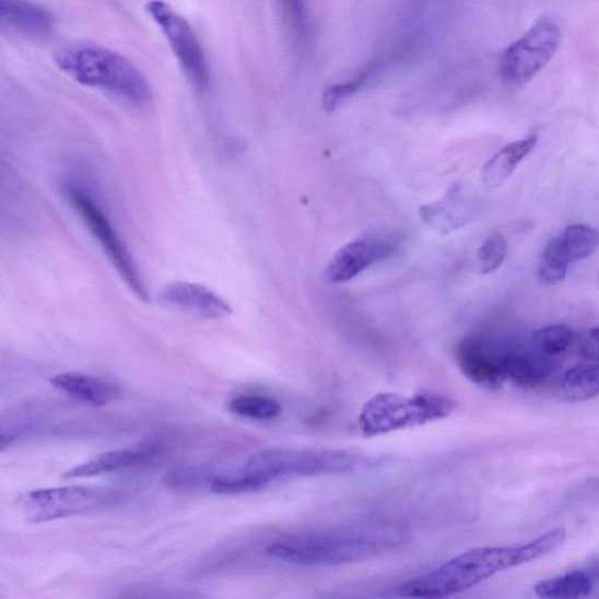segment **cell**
Wrapping results in <instances>:
<instances>
[{
  "label": "cell",
  "instance_id": "cell-1",
  "mask_svg": "<svg viewBox=\"0 0 599 599\" xmlns=\"http://www.w3.org/2000/svg\"><path fill=\"white\" fill-rule=\"evenodd\" d=\"M567 539L565 528H556L519 547L477 548L441 565L435 571L406 582L396 589L399 597L435 599L469 590L497 573L554 553Z\"/></svg>",
  "mask_w": 599,
  "mask_h": 599
},
{
  "label": "cell",
  "instance_id": "cell-2",
  "mask_svg": "<svg viewBox=\"0 0 599 599\" xmlns=\"http://www.w3.org/2000/svg\"><path fill=\"white\" fill-rule=\"evenodd\" d=\"M408 541L404 526L371 522L291 536L271 544L266 553L302 567H337L387 554Z\"/></svg>",
  "mask_w": 599,
  "mask_h": 599
},
{
  "label": "cell",
  "instance_id": "cell-3",
  "mask_svg": "<svg viewBox=\"0 0 599 599\" xmlns=\"http://www.w3.org/2000/svg\"><path fill=\"white\" fill-rule=\"evenodd\" d=\"M55 62L82 86L107 91L134 104L152 97V87L137 66L105 46L72 42L58 49Z\"/></svg>",
  "mask_w": 599,
  "mask_h": 599
},
{
  "label": "cell",
  "instance_id": "cell-4",
  "mask_svg": "<svg viewBox=\"0 0 599 599\" xmlns=\"http://www.w3.org/2000/svg\"><path fill=\"white\" fill-rule=\"evenodd\" d=\"M363 461L347 449L266 448L249 457L239 472L260 490L278 480L352 472Z\"/></svg>",
  "mask_w": 599,
  "mask_h": 599
},
{
  "label": "cell",
  "instance_id": "cell-5",
  "mask_svg": "<svg viewBox=\"0 0 599 599\" xmlns=\"http://www.w3.org/2000/svg\"><path fill=\"white\" fill-rule=\"evenodd\" d=\"M455 410L456 402L439 394L403 396L383 392L364 404L359 415V428L363 436L375 437L445 420Z\"/></svg>",
  "mask_w": 599,
  "mask_h": 599
},
{
  "label": "cell",
  "instance_id": "cell-6",
  "mask_svg": "<svg viewBox=\"0 0 599 599\" xmlns=\"http://www.w3.org/2000/svg\"><path fill=\"white\" fill-rule=\"evenodd\" d=\"M62 195L80 215L91 235L114 265V268L126 282L129 290L143 303L149 302V295L139 272L138 266L128 251V247L116 232L106 213L99 208L92 196L72 181L63 183Z\"/></svg>",
  "mask_w": 599,
  "mask_h": 599
},
{
  "label": "cell",
  "instance_id": "cell-7",
  "mask_svg": "<svg viewBox=\"0 0 599 599\" xmlns=\"http://www.w3.org/2000/svg\"><path fill=\"white\" fill-rule=\"evenodd\" d=\"M126 494L102 488H57L33 491L23 497L26 520L43 524L91 514L124 504Z\"/></svg>",
  "mask_w": 599,
  "mask_h": 599
},
{
  "label": "cell",
  "instance_id": "cell-8",
  "mask_svg": "<svg viewBox=\"0 0 599 599\" xmlns=\"http://www.w3.org/2000/svg\"><path fill=\"white\" fill-rule=\"evenodd\" d=\"M560 44V26L544 16L506 49L501 60L502 77L512 85H525L554 58Z\"/></svg>",
  "mask_w": 599,
  "mask_h": 599
},
{
  "label": "cell",
  "instance_id": "cell-9",
  "mask_svg": "<svg viewBox=\"0 0 599 599\" xmlns=\"http://www.w3.org/2000/svg\"><path fill=\"white\" fill-rule=\"evenodd\" d=\"M509 341L491 331H474L455 348V360L462 375L485 390H498L507 381L505 359Z\"/></svg>",
  "mask_w": 599,
  "mask_h": 599
},
{
  "label": "cell",
  "instance_id": "cell-10",
  "mask_svg": "<svg viewBox=\"0 0 599 599\" xmlns=\"http://www.w3.org/2000/svg\"><path fill=\"white\" fill-rule=\"evenodd\" d=\"M145 11L168 40L174 55L190 80L196 86H205L209 79L208 63L202 46L189 22L164 0H149Z\"/></svg>",
  "mask_w": 599,
  "mask_h": 599
},
{
  "label": "cell",
  "instance_id": "cell-11",
  "mask_svg": "<svg viewBox=\"0 0 599 599\" xmlns=\"http://www.w3.org/2000/svg\"><path fill=\"white\" fill-rule=\"evenodd\" d=\"M396 249L397 243L391 236L371 233L339 249L328 265L326 280L332 285L344 284L372 265L391 257Z\"/></svg>",
  "mask_w": 599,
  "mask_h": 599
},
{
  "label": "cell",
  "instance_id": "cell-12",
  "mask_svg": "<svg viewBox=\"0 0 599 599\" xmlns=\"http://www.w3.org/2000/svg\"><path fill=\"white\" fill-rule=\"evenodd\" d=\"M161 300L166 305L203 319L220 320L232 314L230 304L223 297L193 282H174L163 290Z\"/></svg>",
  "mask_w": 599,
  "mask_h": 599
},
{
  "label": "cell",
  "instance_id": "cell-13",
  "mask_svg": "<svg viewBox=\"0 0 599 599\" xmlns=\"http://www.w3.org/2000/svg\"><path fill=\"white\" fill-rule=\"evenodd\" d=\"M554 359L547 357L532 344L508 343L505 372L507 380L525 390L538 389L554 373Z\"/></svg>",
  "mask_w": 599,
  "mask_h": 599
},
{
  "label": "cell",
  "instance_id": "cell-14",
  "mask_svg": "<svg viewBox=\"0 0 599 599\" xmlns=\"http://www.w3.org/2000/svg\"><path fill=\"white\" fill-rule=\"evenodd\" d=\"M477 207L465 192L461 183L449 187L439 201L420 209L422 221L443 235L457 231L473 221Z\"/></svg>",
  "mask_w": 599,
  "mask_h": 599
},
{
  "label": "cell",
  "instance_id": "cell-15",
  "mask_svg": "<svg viewBox=\"0 0 599 599\" xmlns=\"http://www.w3.org/2000/svg\"><path fill=\"white\" fill-rule=\"evenodd\" d=\"M164 451L162 443L152 442L138 447L115 449V451L98 455L91 460L74 466L64 478H87L106 474L132 468L140 463L153 460Z\"/></svg>",
  "mask_w": 599,
  "mask_h": 599
},
{
  "label": "cell",
  "instance_id": "cell-16",
  "mask_svg": "<svg viewBox=\"0 0 599 599\" xmlns=\"http://www.w3.org/2000/svg\"><path fill=\"white\" fill-rule=\"evenodd\" d=\"M0 21L20 35L46 38L55 30V16L31 0H0Z\"/></svg>",
  "mask_w": 599,
  "mask_h": 599
},
{
  "label": "cell",
  "instance_id": "cell-17",
  "mask_svg": "<svg viewBox=\"0 0 599 599\" xmlns=\"http://www.w3.org/2000/svg\"><path fill=\"white\" fill-rule=\"evenodd\" d=\"M49 381L75 401L92 407L107 406L120 395V388L114 383L90 375L64 373L56 375Z\"/></svg>",
  "mask_w": 599,
  "mask_h": 599
},
{
  "label": "cell",
  "instance_id": "cell-18",
  "mask_svg": "<svg viewBox=\"0 0 599 599\" xmlns=\"http://www.w3.org/2000/svg\"><path fill=\"white\" fill-rule=\"evenodd\" d=\"M538 136L512 142L498 150L484 165L481 180L490 189L505 185L508 178L517 171L519 164L532 152L538 144Z\"/></svg>",
  "mask_w": 599,
  "mask_h": 599
},
{
  "label": "cell",
  "instance_id": "cell-19",
  "mask_svg": "<svg viewBox=\"0 0 599 599\" xmlns=\"http://www.w3.org/2000/svg\"><path fill=\"white\" fill-rule=\"evenodd\" d=\"M597 587L594 573L576 571L539 582L537 596L548 599H577L592 594Z\"/></svg>",
  "mask_w": 599,
  "mask_h": 599
},
{
  "label": "cell",
  "instance_id": "cell-20",
  "mask_svg": "<svg viewBox=\"0 0 599 599\" xmlns=\"http://www.w3.org/2000/svg\"><path fill=\"white\" fill-rule=\"evenodd\" d=\"M559 394L563 401L586 402L599 395V364L577 365L565 373L560 381Z\"/></svg>",
  "mask_w": 599,
  "mask_h": 599
},
{
  "label": "cell",
  "instance_id": "cell-21",
  "mask_svg": "<svg viewBox=\"0 0 599 599\" xmlns=\"http://www.w3.org/2000/svg\"><path fill=\"white\" fill-rule=\"evenodd\" d=\"M228 409L240 418L259 422L274 421L282 412L280 403L274 398L262 395L235 397L231 399Z\"/></svg>",
  "mask_w": 599,
  "mask_h": 599
},
{
  "label": "cell",
  "instance_id": "cell-22",
  "mask_svg": "<svg viewBox=\"0 0 599 599\" xmlns=\"http://www.w3.org/2000/svg\"><path fill=\"white\" fill-rule=\"evenodd\" d=\"M571 263L561 237L549 242L543 248L539 262L538 275L541 284L547 286L559 284L567 277Z\"/></svg>",
  "mask_w": 599,
  "mask_h": 599
},
{
  "label": "cell",
  "instance_id": "cell-23",
  "mask_svg": "<svg viewBox=\"0 0 599 599\" xmlns=\"http://www.w3.org/2000/svg\"><path fill=\"white\" fill-rule=\"evenodd\" d=\"M565 254L572 263L592 256L599 245V233L587 224H573L561 236Z\"/></svg>",
  "mask_w": 599,
  "mask_h": 599
},
{
  "label": "cell",
  "instance_id": "cell-24",
  "mask_svg": "<svg viewBox=\"0 0 599 599\" xmlns=\"http://www.w3.org/2000/svg\"><path fill=\"white\" fill-rule=\"evenodd\" d=\"M575 334L572 328L564 325L545 326L535 332L531 344L547 357L555 359L572 347Z\"/></svg>",
  "mask_w": 599,
  "mask_h": 599
},
{
  "label": "cell",
  "instance_id": "cell-25",
  "mask_svg": "<svg viewBox=\"0 0 599 599\" xmlns=\"http://www.w3.org/2000/svg\"><path fill=\"white\" fill-rule=\"evenodd\" d=\"M508 243L502 233H493L478 248L474 270L479 274H490L504 263L507 256Z\"/></svg>",
  "mask_w": 599,
  "mask_h": 599
},
{
  "label": "cell",
  "instance_id": "cell-26",
  "mask_svg": "<svg viewBox=\"0 0 599 599\" xmlns=\"http://www.w3.org/2000/svg\"><path fill=\"white\" fill-rule=\"evenodd\" d=\"M367 73H361L353 80L327 89L321 98L322 109L326 113H334L345 99L361 90L365 81H367Z\"/></svg>",
  "mask_w": 599,
  "mask_h": 599
},
{
  "label": "cell",
  "instance_id": "cell-27",
  "mask_svg": "<svg viewBox=\"0 0 599 599\" xmlns=\"http://www.w3.org/2000/svg\"><path fill=\"white\" fill-rule=\"evenodd\" d=\"M579 354L585 360L599 364V326L590 329L582 339Z\"/></svg>",
  "mask_w": 599,
  "mask_h": 599
},
{
  "label": "cell",
  "instance_id": "cell-28",
  "mask_svg": "<svg viewBox=\"0 0 599 599\" xmlns=\"http://www.w3.org/2000/svg\"><path fill=\"white\" fill-rule=\"evenodd\" d=\"M282 4H284L292 24L297 28H303L305 23L304 0H282Z\"/></svg>",
  "mask_w": 599,
  "mask_h": 599
}]
</instances>
